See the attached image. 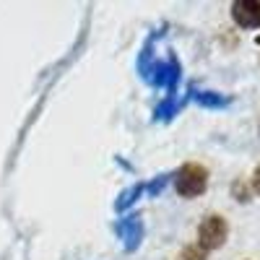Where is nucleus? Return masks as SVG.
Returning <instances> with one entry per match:
<instances>
[{
  "label": "nucleus",
  "mask_w": 260,
  "mask_h": 260,
  "mask_svg": "<svg viewBox=\"0 0 260 260\" xmlns=\"http://www.w3.org/2000/svg\"><path fill=\"white\" fill-rule=\"evenodd\" d=\"M206 185H208V172L201 164H185L175 177V187H177L180 195H185V198L201 195L206 190Z\"/></svg>",
  "instance_id": "1"
},
{
  "label": "nucleus",
  "mask_w": 260,
  "mask_h": 260,
  "mask_svg": "<svg viewBox=\"0 0 260 260\" xmlns=\"http://www.w3.org/2000/svg\"><path fill=\"white\" fill-rule=\"evenodd\" d=\"M226 221L221 219V216H206L201 229H198V247L206 252V250H216V247H221L224 240H226Z\"/></svg>",
  "instance_id": "2"
},
{
  "label": "nucleus",
  "mask_w": 260,
  "mask_h": 260,
  "mask_svg": "<svg viewBox=\"0 0 260 260\" xmlns=\"http://www.w3.org/2000/svg\"><path fill=\"white\" fill-rule=\"evenodd\" d=\"M232 16L240 26L257 29L260 26V3L257 0H237L232 6Z\"/></svg>",
  "instance_id": "3"
},
{
  "label": "nucleus",
  "mask_w": 260,
  "mask_h": 260,
  "mask_svg": "<svg viewBox=\"0 0 260 260\" xmlns=\"http://www.w3.org/2000/svg\"><path fill=\"white\" fill-rule=\"evenodd\" d=\"M180 260H206V252H203L201 247H187V250L180 255Z\"/></svg>",
  "instance_id": "4"
},
{
  "label": "nucleus",
  "mask_w": 260,
  "mask_h": 260,
  "mask_svg": "<svg viewBox=\"0 0 260 260\" xmlns=\"http://www.w3.org/2000/svg\"><path fill=\"white\" fill-rule=\"evenodd\" d=\"M252 187H255V190L260 192V167L255 169V177H252Z\"/></svg>",
  "instance_id": "5"
}]
</instances>
